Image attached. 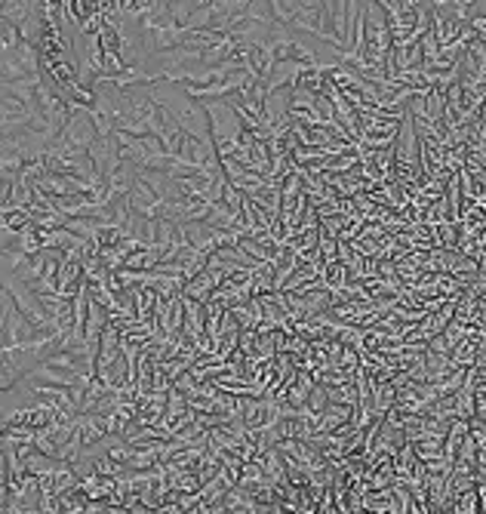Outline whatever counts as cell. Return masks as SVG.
Segmentation results:
<instances>
[{
	"instance_id": "cell-1",
	"label": "cell",
	"mask_w": 486,
	"mask_h": 514,
	"mask_svg": "<svg viewBox=\"0 0 486 514\" xmlns=\"http://www.w3.org/2000/svg\"><path fill=\"white\" fill-rule=\"evenodd\" d=\"M28 13V6L25 3H16V19H19V25H22V16ZM3 16H6V22H9V16H13V3H3Z\"/></svg>"
},
{
	"instance_id": "cell-2",
	"label": "cell",
	"mask_w": 486,
	"mask_h": 514,
	"mask_svg": "<svg viewBox=\"0 0 486 514\" xmlns=\"http://www.w3.org/2000/svg\"><path fill=\"white\" fill-rule=\"evenodd\" d=\"M16 163H22V142H16ZM3 167H6V170H13V148H6Z\"/></svg>"
}]
</instances>
